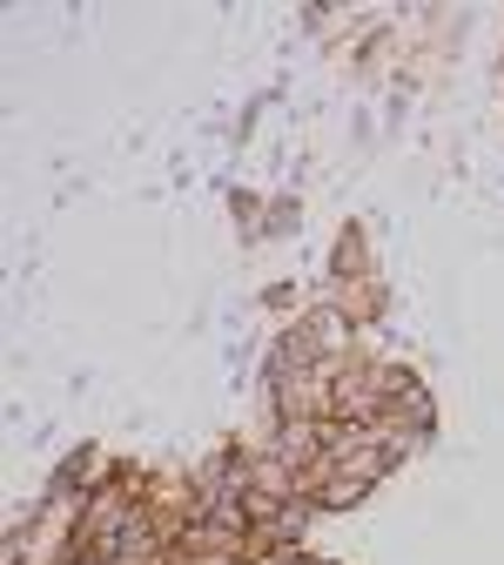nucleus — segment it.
Listing matches in <instances>:
<instances>
[{"label": "nucleus", "mask_w": 504, "mask_h": 565, "mask_svg": "<svg viewBox=\"0 0 504 565\" xmlns=\"http://www.w3.org/2000/svg\"><path fill=\"white\" fill-rule=\"evenodd\" d=\"M297 565H330V558H303V552H297Z\"/></svg>", "instance_id": "39448f33"}, {"label": "nucleus", "mask_w": 504, "mask_h": 565, "mask_svg": "<svg viewBox=\"0 0 504 565\" xmlns=\"http://www.w3.org/2000/svg\"><path fill=\"white\" fill-rule=\"evenodd\" d=\"M364 276H377L371 236H364V223H343V236H336V249H330V282H364Z\"/></svg>", "instance_id": "f257e3e1"}, {"label": "nucleus", "mask_w": 504, "mask_h": 565, "mask_svg": "<svg viewBox=\"0 0 504 565\" xmlns=\"http://www.w3.org/2000/svg\"><path fill=\"white\" fill-rule=\"evenodd\" d=\"M303 223V202L297 195H282V202H269V236H290Z\"/></svg>", "instance_id": "7ed1b4c3"}, {"label": "nucleus", "mask_w": 504, "mask_h": 565, "mask_svg": "<svg viewBox=\"0 0 504 565\" xmlns=\"http://www.w3.org/2000/svg\"><path fill=\"white\" fill-rule=\"evenodd\" d=\"M262 303H269V310H290V303H297V282H269Z\"/></svg>", "instance_id": "20e7f679"}, {"label": "nucleus", "mask_w": 504, "mask_h": 565, "mask_svg": "<svg viewBox=\"0 0 504 565\" xmlns=\"http://www.w3.org/2000/svg\"><path fill=\"white\" fill-rule=\"evenodd\" d=\"M229 209H236L243 243H269V202H262L256 189H236V195H229Z\"/></svg>", "instance_id": "f03ea898"}]
</instances>
